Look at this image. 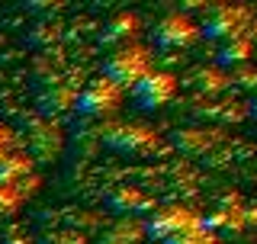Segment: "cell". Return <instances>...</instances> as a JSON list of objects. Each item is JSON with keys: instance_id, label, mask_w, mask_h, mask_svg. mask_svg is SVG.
Wrapping results in <instances>:
<instances>
[{"instance_id": "6da1fadb", "label": "cell", "mask_w": 257, "mask_h": 244, "mask_svg": "<svg viewBox=\"0 0 257 244\" xmlns=\"http://www.w3.org/2000/svg\"><path fill=\"white\" fill-rule=\"evenodd\" d=\"M142 228H145V234H148L151 241L167 244L174 238H183V234L203 231V215L187 209V206H161L142 222Z\"/></svg>"}, {"instance_id": "7a4b0ae2", "label": "cell", "mask_w": 257, "mask_h": 244, "mask_svg": "<svg viewBox=\"0 0 257 244\" xmlns=\"http://www.w3.org/2000/svg\"><path fill=\"white\" fill-rule=\"evenodd\" d=\"M151 71V52L148 45H139V42H128L122 48H116V52L106 58V64H103V74L112 87H132L139 84V80Z\"/></svg>"}, {"instance_id": "3957f363", "label": "cell", "mask_w": 257, "mask_h": 244, "mask_svg": "<svg viewBox=\"0 0 257 244\" xmlns=\"http://www.w3.org/2000/svg\"><path fill=\"white\" fill-rule=\"evenodd\" d=\"M100 142L112 148L116 154H128V158H142L158 148V132L148 129L145 122H116L100 132Z\"/></svg>"}, {"instance_id": "277c9868", "label": "cell", "mask_w": 257, "mask_h": 244, "mask_svg": "<svg viewBox=\"0 0 257 244\" xmlns=\"http://www.w3.org/2000/svg\"><path fill=\"white\" fill-rule=\"evenodd\" d=\"M122 106V90L119 87H112L106 77H93L90 84L84 87L77 96H74V112L77 119H109L112 112Z\"/></svg>"}, {"instance_id": "5b68a950", "label": "cell", "mask_w": 257, "mask_h": 244, "mask_svg": "<svg viewBox=\"0 0 257 244\" xmlns=\"http://www.w3.org/2000/svg\"><path fill=\"white\" fill-rule=\"evenodd\" d=\"M247 23H251V10L244 4H215L209 7L199 36H206L209 42H228L235 36H244Z\"/></svg>"}, {"instance_id": "8992f818", "label": "cell", "mask_w": 257, "mask_h": 244, "mask_svg": "<svg viewBox=\"0 0 257 244\" xmlns=\"http://www.w3.org/2000/svg\"><path fill=\"white\" fill-rule=\"evenodd\" d=\"M199 39V26L190 20L187 13H167L164 20H158V26L151 29V42L164 52H180L190 48Z\"/></svg>"}, {"instance_id": "52a82bcc", "label": "cell", "mask_w": 257, "mask_h": 244, "mask_svg": "<svg viewBox=\"0 0 257 244\" xmlns=\"http://www.w3.org/2000/svg\"><path fill=\"white\" fill-rule=\"evenodd\" d=\"M128 90H132L135 106H142V109H161V106H167V103L174 100L177 77L171 74V71H155V68H151L148 74H145L139 84H132Z\"/></svg>"}, {"instance_id": "ba28073f", "label": "cell", "mask_w": 257, "mask_h": 244, "mask_svg": "<svg viewBox=\"0 0 257 244\" xmlns=\"http://www.w3.org/2000/svg\"><path fill=\"white\" fill-rule=\"evenodd\" d=\"M139 16L135 13H128V10H122V13H116L112 20L106 23V26L100 29V45H128V42H135V32H139Z\"/></svg>"}, {"instance_id": "9c48e42d", "label": "cell", "mask_w": 257, "mask_h": 244, "mask_svg": "<svg viewBox=\"0 0 257 244\" xmlns=\"http://www.w3.org/2000/svg\"><path fill=\"white\" fill-rule=\"evenodd\" d=\"M251 52H254V39L247 36H235V39H228V42H222L219 48V68H241V64H251Z\"/></svg>"}, {"instance_id": "30bf717a", "label": "cell", "mask_w": 257, "mask_h": 244, "mask_svg": "<svg viewBox=\"0 0 257 244\" xmlns=\"http://www.w3.org/2000/svg\"><path fill=\"white\" fill-rule=\"evenodd\" d=\"M32 177V158L20 151H10L0 158V186H20Z\"/></svg>"}, {"instance_id": "8fae6325", "label": "cell", "mask_w": 257, "mask_h": 244, "mask_svg": "<svg viewBox=\"0 0 257 244\" xmlns=\"http://www.w3.org/2000/svg\"><path fill=\"white\" fill-rule=\"evenodd\" d=\"M74 90H71L68 84H55V87H48V90L39 96V109L45 112V116H55V112H68V109H74Z\"/></svg>"}, {"instance_id": "7c38bea8", "label": "cell", "mask_w": 257, "mask_h": 244, "mask_svg": "<svg viewBox=\"0 0 257 244\" xmlns=\"http://www.w3.org/2000/svg\"><path fill=\"white\" fill-rule=\"evenodd\" d=\"M106 202L119 215H135L145 206V196H142V190H135V186H116V190L106 196Z\"/></svg>"}, {"instance_id": "4fadbf2b", "label": "cell", "mask_w": 257, "mask_h": 244, "mask_svg": "<svg viewBox=\"0 0 257 244\" xmlns=\"http://www.w3.org/2000/svg\"><path fill=\"white\" fill-rule=\"evenodd\" d=\"M212 132H199V129H183V132H177L174 135V145L180 151H187V154H203L212 148Z\"/></svg>"}, {"instance_id": "5bb4252c", "label": "cell", "mask_w": 257, "mask_h": 244, "mask_svg": "<svg viewBox=\"0 0 257 244\" xmlns=\"http://www.w3.org/2000/svg\"><path fill=\"white\" fill-rule=\"evenodd\" d=\"M142 234H145L142 222H128V218H122V222H116L96 244H139Z\"/></svg>"}, {"instance_id": "9a60e30c", "label": "cell", "mask_w": 257, "mask_h": 244, "mask_svg": "<svg viewBox=\"0 0 257 244\" xmlns=\"http://www.w3.org/2000/svg\"><path fill=\"white\" fill-rule=\"evenodd\" d=\"M26 196H29L26 183H20V186H0V218H10V215H16Z\"/></svg>"}, {"instance_id": "2e32d148", "label": "cell", "mask_w": 257, "mask_h": 244, "mask_svg": "<svg viewBox=\"0 0 257 244\" xmlns=\"http://www.w3.org/2000/svg\"><path fill=\"white\" fill-rule=\"evenodd\" d=\"M228 80H225L222 71H215V68H203V71H196V87L199 90H206V93H215L219 87H225Z\"/></svg>"}, {"instance_id": "e0dca14e", "label": "cell", "mask_w": 257, "mask_h": 244, "mask_svg": "<svg viewBox=\"0 0 257 244\" xmlns=\"http://www.w3.org/2000/svg\"><path fill=\"white\" fill-rule=\"evenodd\" d=\"M167 244H222L219 241V234H212V231H193V234H183V238H174V241H167Z\"/></svg>"}, {"instance_id": "ac0fdd59", "label": "cell", "mask_w": 257, "mask_h": 244, "mask_svg": "<svg viewBox=\"0 0 257 244\" xmlns=\"http://www.w3.org/2000/svg\"><path fill=\"white\" fill-rule=\"evenodd\" d=\"M231 84H241V87H257V71L251 64H241V68L231 71Z\"/></svg>"}, {"instance_id": "d6986e66", "label": "cell", "mask_w": 257, "mask_h": 244, "mask_svg": "<svg viewBox=\"0 0 257 244\" xmlns=\"http://www.w3.org/2000/svg\"><path fill=\"white\" fill-rule=\"evenodd\" d=\"M0 244H32V234H26L23 228H10L0 238Z\"/></svg>"}, {"instance_id": "ffe728a7", "label": "cell", "mask_w": 257, "mask_h": 244, "mask_svg": "<svg viewBox=\"0 0 257 244\" xmlns=\"http://www.w3.org/2000/svg\"><path fill=\"white\" fill-rule=\"evenodd\" d=\"M10 145H13L10 129H4V126H0V158H4V154H10Z\"/></svg>"}, {"instance_id": "44dd1931", "label": "cell", "mask_w": 257, "mask_h": 244, "mask_svg": "<svg viewBox=\"0 0 257 244\" xmlns=\"http://www.w3.org/2000/svg\"><path fill=\"white\" fill-rule=\"evenodd\" d=\"M247 112H251V119H257V96H254L251 103H247Z\"/></svg>"}]
</instances>
